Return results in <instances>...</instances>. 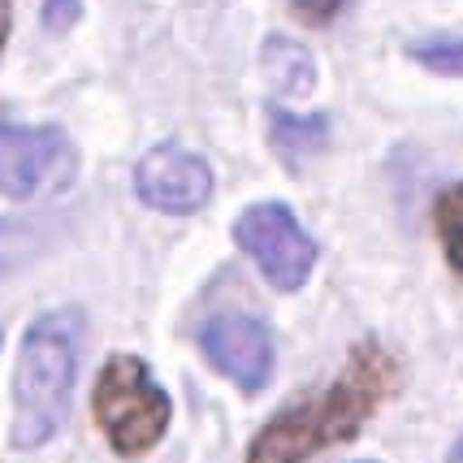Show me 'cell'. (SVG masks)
Wrapping results in <instances>:
<instances>
[{"mask_svg":"<svg viewBox=\"0 0 463 463\" xmlns=\"http://www.w3.org/2000/svg\"><path fill=\"white\" fill-rule=\"evenodd\" d=\"M399 382L403 368L394 351L377 338H364L351 346L346 368L325 390L282 407L264 424L247 446V463H307L329 446L351 442L368 416L382 411V403L399 390Z\"/></svg>","mask_w":463,"mask_h":463,"instance_id":"cell-1","label":"cell"},{"mask_svg":"<svg viewBox=\"0 0 463 463\" xmlns=\"http://www.w3.org/2000/svg\"><path fill=\"white\" fill-rule=\"evenodd\" d=\"M433 230L446 251V264L463 278V182H450L433 200Z\"/></svg>","mask_w":463,"mask_h":463,"instance_id":"cell-8","label":"cell"},{"mask_svg":"<svg viewBox=\"0 0 463 463\" xmlns=\"http://www.w3.org/2000/svg\"><path fill=\"white\" fill-rule=\"evenodd\" d=\"M74 165L61 126H18L0 121V195L31 200L43 182H61Z\"/></svg>","mask_w":463,"mask_h":463,"instance_id":"cell-5","label":"cell"},{"mask_svg":"<svg viewBox=\"0 0 463 463\" xmlns=\"http://www.w3.org/2000/svg\"><path fill=\"white\" fill-rule=\"evenodd\" d=\"M9 26H14V5L0 0V52H5V40H9Z\"/></svg>","mask_w":463,"mask_h":463,"instance_id":"cell-14","label":"cell"},{"mask_svg":"<svg viewBox=\"0 0 463 463\" xmlns=\"http://www.w3.org/2000/svg\"><path fill=\"white\" fill-rule=\"evenodd\" d=\"M40 222L43 217H5L0 222V273L22 264L31 251H40Z\"/></svg>","mask_w":463,"mask_h":463,"instance_id":"cell-11","label":"cell"},{"mask_svg":"<svg viewBox=\"0 0 463 463\" xmlns=\"http://www.w3.org/2000/svg\"><path fill=\"white\" fill-rule=\"evenodd\" d=\"M407 57L420 61L424 70H433V74L463 79V35H455V40H420L407 48Z\"/></svg>","mask_w":463,"mask_h":463,"instance_id":"cell-12","label":"cell"},{"mask_svg":"<svg viewBox=\"0 0 463 463\" xmlns=\"http://www.w3.org/2000/svg\"><path fill=\"white\" fill-rule=\"evenodd\" d=\"M0 343H5V329H0Z\"/></svg>","mask_w":463,"mask_h":463,"instance_id":"cell-16","label":"cell"},{"mask_svg":"<svg viewBox=\"0 0 463 463\" xmlns=\"http://www.w3.org/2000/svg\"><path fill=\"white\" fill-rule=\"evenodd\" d=\"M82 338L87 321L79 307H52L22 334L14 368V433H9L18 450H40L61 433L79 382Z\"/></svg>","mask_w":463,"mask_h":463,"instance_id":"cell-2","label":"cell"},{"mask_svg":"<svg viewBox=\"0 0 463 463\" xmlns=\"http://www.w3.org/2000/svg\"><path fill=\"white\" fill-rule=\"evenodd\" d=\"M135 195L156 213L191 217L213 195V169L191 147L161 143V147L143 152V161L135 165Z\"/></svg>","mask_w":463,"mask_h":463,"instance_id":"cell-7","label":"cell"},{"mask_svg":"<svg viewBox=\"0 0 463 463\" xmlns=\"http://www.w3.org/2000/svg\"><path fill=\"white\" fill-rule=\"evenodd\" d=\"M446 463H463V433H459V442L450 446V455H446Z\"/></svg>","mask_w":463,"mask_h":463,"instance_id":"cell-15","label":"cell"},{"mask_svg":"<svg viewBox=\"0 0 463 463\" xmlns=\"http://www.w3.org/2000/svg\"><path fill=\"white\" fill-rule=\"evenodd\" d=\"M273 143L282 147L286 156H295V152H321L325 143H329V121L325 118H295V113H282V109H273Z\"/></svg>","mask_w":463,"mask_h":463,"instance_id":"cell-10","label":"cell"},{"mask_svg":"<svg viewBox=\"0 0 463 463\" xmlns=\"http://www.w3.org/2000/svg\"><path fill=\"white\" fill-rule=\"evenodd\" d=\"M295 5V14L303 22H312V26H325V22H334V14L343 9L346 0H290Z\"/></svg>","mask_w":463,"mask_h":463,"instance_id":"cell-13","label":"cell"},{"mask_svg":"<svg viewBox=\"0 0 463 463\" xmlns=\"http://www.w3.org/2000/svg\"><path fill=\"white\" fill-rule=\"evenodd\" d=\"M264 65H269V79L278 82L282 91H307L312 87V57L295 40H282V35L269 40Z\"/></svg>","mask_w":463,"mask_h":463,"instance_id":"cell-9","label":"cell"},{"mask_svg":"<svg viewBox=\"0 0 463 463\" xmlns=\"http://www.w3.org/2000/svg\"><path fill=\"white\" fill-rule=\"evenodd\" d=\"M234 242L256 260L264 273V282H273L278 290H299L317 264V242L299 225V217L278 200L251 203L247 213H239L234 222Z\"/></svg>","mask_w":463,"mask_h":463,"instance_id":"cell-4","label":"cell"},{"mask_svg":"<svg viewBox=\"0 0 463 463\" xmlns=\"http://www.w3.org/2000/svg\"><path fill=\"white\" fill-rule=\"evenodd\" d=\"M91 416L100 424L104 442L113 446V455L139 459L156 450L169 433L174 403L139 355H109L91 390Z\"/></svg>","mask_w":463,"mask_h":463,"instance_id":"cell-3","label":"cell"},{"mask_svg":"<svg viewBox=\"0 0 463 463\" xmlns=\"http://www.w3.org/2000/svg\"><path fill=\"white\" fill-rule=\"evenodd\" d=\"M200 346L208 364L222 373L225 382H234L242 394H260L273 377V334L260 317L247 312H217L213 321H203Z\"/></svg>","mask_w":463,"mask_h":463,"instance_id":"cell-6","label":"cell"}]
</instances>
